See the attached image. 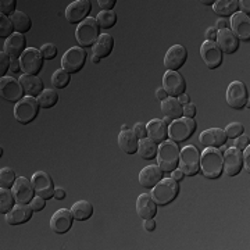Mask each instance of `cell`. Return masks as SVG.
Instances as JSON below:
<instances>
[{
  "label": "cell",
  "mask_w": 250,
  "mask_h": 250,
  "mask_svg": "<svg viewBox=\"0 0 250 250\" xmlns=\"http://www.w3.org/2000/svg\"><path fill=\"white\" fill-rule=\"evenodd\" d=\"M200 171L203 177L208 179H217L223 175V152L218 147H206L203 153H200Z\"/></svg>",
  "instance_id": "obj_1"
},
{
  "label": "cell",
  "mask_w": 250,
  "mask_h": 250,
  "mask_svg": "<svg viewBox=\"0 0 250 250\" xmlns=\"http://www.w3.org/2000/svg\"><path fill=\"white\" fill-rule=\"evenodd\" d=\"M179 152L181 149L178 147L177 142L171 139L160 143V146L157 147L156 160H157V166L160 167L163 172H172L178 168Z\"/></svg>",
  "instance_id": "obj_2"
},
{
  "label": "cell",
  "mask_w": 250,
  "mask_h": 250,
  "mask_svg": "<svg viewBox=\"0 0 250 250\" xmlns=\"http://www.w3.org/2000/svg\"><path fill=\"white\" fill-rule=\"evenodd\" d=\"M179 193V182L172 178H163L156 185L152 188V197L157 206H167L172 203Z\"/></svg>",
  "instance_id": "obj_3"
},
{
  "label": "cell",
  "mask_w": 250,
  "mask_h": 250,
  "mask_svg": "<svg viewBox=\"0 0 250 250\" xmlns=\"http://www.w3.org/2000/svg\"><path fill=\"white\" fill-rule=\"evenodd\" d=\"M100 36V27L96 18L88 17L83 20L75 31V39L81 47H90L96 45Z\"/></svg>",
  "instance_id": "obj_4"
},
{
  "label": "cell",
  "mask_w": 250,
  "mask_h": 250,
  "mask_svg": "<svg viewBox=\"0 0 250 250\" xmlns=\"http://www.w3.org/2000/svg\"><path fill=\"white\" fill-rule=\"evenodd\" d=\"M178 168L187 177H193L200 171V152L196 146L188 145L182 147L179 152Z\"/></svg>",
  "instance_id": "obj_5"
},
{
  "label": "cell",
  "mask_w": 250,
  "mask_h": 250,
  "mask_svg": "<svg viewBox=\"0 0 250 250\" xmlns=\"http://www.w3.org/2000/svg\"><path fill=\"white\" fill-rule=\"evenodd\" d=\"M39 102L32 96H24L14 106V118L20 124L27 125L32 123L39 114Z\"/></svg>",
  "instance_id": "obj_6"
},
{
  "label": "cell",
  "mask_w": 250,
  "mask_h": 250,
  "mask_svg": "<svg viewBox=\"0 0 250 250\" xmlns=\"http://www.w3.org/2000/svg\"><path fill=\"white\" fill-rule=\"evenodd\" d=\"M197 124L193 118L181 117L178 120H172L168 125V138L174 142H185L196 132Z\"/></svg>",
  "instance_id": "obj_7"
},
{
  "label": "cell",
  "mask_w": 250,
  "mask_h": 250,
  "mask_svg": "<svg viewBox=\"0 0 250 250\" xmlns=\"http://www.w3.org/2000/svg\"><path fill=\"white\" fill-rule=\"evenodd\" d=\"M86 62V52L83 47L75 46L70 47L62 57V68L65 70L68 74H75L80 72Z\"/></svg>",
  "instance_id": "obj_8"
},
{
  "label": "cell",
  "mask_w": 250,
  "mask_h": 250,
  "mask_svg": "<svg viewBox=\"0 0 250 250\" xmlns=\"http://www.w3.org/2000/svg\"><path fill=\"white\" fill-rule=\"evenodd\" d=\"M249 102V92L242 81H233L227 89V103L229 107L241 110Z\"/></svg>",
  "instance_id": "obj_9"
},
{
  "label": "cell",
  "mask_w": 250,
  "mask_h": 250,
  "mask_svg": "<svg viewBox=\"0 0 250 250\" xmlns=\"http://www.w3.org/2000/svg\"><path fill=\"white\" fill-rule=\"evenodd\" d=\"M43 57L41 50L35 47H28L27 50L20 57L21 62V71L27 75H38L43 67Z\"/></svg>",
  "instance_id": "obj_10"
},
{
  "label": "cell",
  "mask_w": 250,
  "mask_h": 250,
  "mask_svg": "<svg viewBox=\"0 0 250 250\" xmlns=\"http://www.w3.org/2000/svg\"><path fill=\"white\" fill-rule=\"evenodd\" d=\"M0 95L10 103H18L24 98L25 92L22 89L20 80H16L13 77H3L0 80Z\"/></svg>",
  "instance_id": "obj_11"
},
{
  "label": "cell",
  "mask_w": 250,
  "mask_h": 250,
  "mask_svg": "<svg viewBox=\"0 0 250 250\" xmlns=\"http://www.w3.org/2000/svg\"><path fill=\"white\" fill-rule=\"evenodd\" d=\"M163 89L170 98H178L187 89L185 78L178 71H166L163 77Z\"/></svg>",
  "instance_id": "obj_12"
},
{
  "label": "cell",
  "mask_w": 250,
  "mask_h": 250,
  "mask_svg": "<svg viewBox=\"0 0 250 250\" xmlns=\"http://www.w3.org/2000/svg\"><path fill=\"white\" fill-rule=\"evenodd\" d=\"M31 182L34 185V189H35L36 196L43 197V199H52L54 197V188L53 179L52 177L45 172V171H36L35 174L32 175L31 178Z\"/></svg>",
  "instance_id": "obj_13"
},
{
  "label": "cell",
  "mask_w": 250,
  "mask_h": 250,
  "mask_svg": "<svg viewBox=\"0 0 250 250\" xmlns=\"http://www.w3.org/2000/svg\"><path fill=\"white\" fill-rule=\"evenodd\" d=\"M92 10V1L89 0H75L65 9V18L70 24H81L89 17Z\"/></svg>",
  "instance_id": "obj_14"
},
{
  "label": "cell",
  "mask_w": 250,
  "mask_h": 250,
  "mask_svg": "<svg viewBox=\"0 0 250 250\" xmlns=\"http://www.w3.org/2000/svg\"><path fill=\"white\" fill-rule=\"evenodd\" d=\"M200 56L206 67L210 70L218 68L223 64V52L220 50L215 42H210V41L203 42V45L200 46Z\"/></svg>",
  "instance_id": "obj_15"
},
{
  "label": "cell",
  "mask_w": 250,
  "mask_h": 250,
  "mask_svg": "<svg viewBox=\"0 0 250 250\" xmlns=\"http://www.w3.org/2000/svg\"><path fill=\"white\" fill-rule=\"evenodd\" d=\"M224 159V171L228 177H236L242 171L243 167V157H242V150L236 147H228L225 149L223 156Z\"/></svg>",
  "instance_id": "obj_16"
},
{
  "label": "cell",
  "mask_w": 250,
  "mask_h": 250,
  "mask_svg": "<svg viewBox=\"0 0 250 250\" xmlns=\"http://www.w3.org/2000/svg\"><path fill=\"white\" fill-rule=\"evenodd\" d=\"M188 59V50L185 46L174 45L171 46L164 56V67L167 71H177L179 70Z\"/></svg>",
  "instance_id": "obj_17"
},
{
  "label": "cell",
  "mask_w": 250,
  "mask_h": 250,
  "mask_svg": "<svg viewBox=\"0 0 250 250\" xmlns=\"http://www.w3.org/2000/svg\"><path fill=\"white\" fill-rule=\"evenodd\" d=\"M72 221H74V215L71 210L68 208H60L57 210L50 220V228L54 233H67L72 228Z\"/></svg>",
  "instance_id": "obj_18"
},
{
  "label": "cell",
  "mask_w": 250,
  "mask_h": 250,
  "mask_svg": "<svg viewBox=\"0 0 250 250\" xmlns=\"http://www.w3.org/2000/svg\"><path fill=\"white\" fill-rule=\"evenodd\" d=\"M231 31L238 41L249 42L250 41V18L241 11H236L231 18Z\"/></svg>",
  "instance_id": "obj_19"
},
{
  "label": "cell",
  "mask_w": 250,
  "mask_h": 250,
  "mask_svg": "<svg viewBox=\"0 0 250 250\" xmlns=\"http://www.w3.org/2000/svg\"><path fill=\"white\" fill-rule=\"evenodd\" d=\"M13 193H14L17 203L29 205L31 200L35 197V189L29 179H27L25 177H20L13 187Z\"/></svg>",
  "instance_id": "obj_20"
},
{
  "label": "cell",
  "mask_w": 250,
  "mask_h": 250,
  "mask_svg": "<svg viewBox=\"0 0 250 250\" xmlns=\"http://www.w3.org/2000/svg\"><path fill=\"white\" fill-rule=\"evenodd\" d=\"M25 50H27V39L22 34L14 32L9 39L4 41L3 52L9 54L10 59H20Z\"/></svg>",
  "instance_id": "obj_21"
},
{
  "label": "cell",
  "mask_w": 250,
  "mask_h": 250,
  "mask_svg": "<svg viewBox=\"0 0 250 250\" xmlns=\"http://www.w3.org/2000/svg\"><path fill=\"white\" fill-rule=\"evenodd\" d=\"M215 43L218 45V47L223 52V54H233L239 49V41H238L236 36L233 35V32L229 28L217 31Z\"/></svg>",
  "instance_id": "obj_22"
},
{
  "label": "cell",
  "mask_w": 250,
  "mask_h": 250,
  "mask_svg": "<svg viewBox=\"0 0 250 250\" xmlns=\"http://www.w3.org/2000/svg\"><path fill=\"white\" fill-rule=\"evenodd\" d=\"M228 136L221 128H208L199 136V142L206 147H221L225 146Z\"/></svg>",
  "instance_id": "obj_23"
},
{
  "label": "cell",
  "mask_w": 250,
  "mask_h": 250,
  "mask_svg": "<svg viewBox=\"0 0 250 250\" xmlns=\"http://www.w3.org/2000/svg\"><path fill=\"white\" fill-rule=\"evenodd\" d=\"M32 214H34V210L31 206L17 203L6 214V221L9 225H21V224H25L27 221H29Z\"/></svg>",
  "instance_id": "obj_24"
},
{
  "label": "cell",
  "mask_w": 250,
  "mask_h": 250,
  "mask_svg": "<svg viewBox=\"0 0 250 250\" xmlns=\"http://www.w3.org/2000/svg\"><path fill=\"white\" fill-rule=\"evenodd\" d=\"M136 213L142 220H150L157 214V205L150 193H142L136 199Z\"/></svg>",
  "instance_id": "obj_25"
},
{
  "label": "cell",
  "mask_w": 250,
  "mask_h": 250,
  "mask_svg": "<svg viewBox=\"0 0 250 250\" xmlns=\"http://www.w3.org/2000/svg\"><path fill=\"white\" fill-rule=\"evenodd\" d=\"M147 138L152 139L154 143H161L167 141L168 138V125L166 124L160 118H153L147 125Z\"/></svg>",
  "instance_id": "obj_26"
},
{
  "label": "cell",
  "mask_w": 250,
  "mask_h": 250,
  "mask_svg": "<svg viewBox=\"0 0 250 250\" xmlns=\"http://www.w3.org/2000/svg\"><path fill=\"white\" fill-rule=\"evenodd\" d=\"M163 179V171L159 166H147L139 172V184L146 189H152Z\"/></svg>",
  "instance_id": "obj_27"
},
{
  "label": "cell",
  "mask_w": 250,
  "mask_h": 250,
  "mask_svg": "<svg viewBox=\"0 0 250 250\" xmlns=\"http://www.w3.org/2000/svg\"><path fill=\"white\" fill-rule=\"evenodd\" d=\"M20 82L22 85V89L25 92L27 96H32V98H38L45 88H43V82L41 78H38V75H27L22 74L20 77Z\"/></svg>",
  "instance_id": "obj_28"
},
{
  "label": "cell",
  "mask_w": 250,
  "mask_h": 250,
  "mask_svg": "<svg viewBox=\"0 0 250 250\" xmlns=\"http://www.w3.org/2000/svg\"><path fill=\"white\" fill-rule=\"evenodd\" d=\"M118 146L126 154H135V153L138 152L139 138L135 135L132 129L121 131L120 135H118Z\"/></svg>",
  "instance_id": "obj_29"
},
{
  "label": "cell",
  "mask_w": 250,
  "mask_h": 250,
  "mask_svg": "<svg viewBox=\"0 0 250 250\" xmlns=\"http://www.w3.org/2000/svg\"><path fill=\"white\" fill-rule=\"evenodd\" d=\"M114 49V38L108 34H103L99 36L96 45L93 46V54L98 56L99 59H106L111 54Z\"/></svg>",
  "instance_id": "obj_30"
},
{
  "label": "cell",
  "mask_w": 250,
  "mask_h": 250,
  "mask_svg": "<svg viewBox=\"0 0 250 250\" xmlns=\"http://www.w3.org/2000/svg\"><path fill=\"white\" fill-rule=\"evenodd\" d=\"M161 113L166 117H170L171 120H178L184 116L182 104L177 98H167L161 103Z\"/></svg>",
  "instance_id": "obj_31"
},
{
  "label": "cell",
  "mask_w": 250,
  "mask_h": 250,
  "mask_svg": "<svg viewBox=\"0 0 250 250\" xmlns=\"http://www.w3.org/2000/svg\"><path fill=\"white\" fill-rule=\"evenodd\" d=\"M238 0H217L213 4V10L220 17H229L238 11Z\"/></svg>",
  "instance_id": "obj_32"
},
{
  "label": "cell",
  "mask_w": 250,
  "mask_h": 250,
  "mask_svg": "<svg viewBox=\"0 0 250 250\" xmlns=\"http://www.w3.org/2000/svg\"><path fill=\"white\" fill-rule=\"evenodd\" d=\"M71 213L74 215V220L78 221H86L93 215V206L86 200H80L74 203L71 207Z\"/></svg>",
  "instance_id": "obj_33"
},
{
  "label": "cell",
  "mask_w": 250,
  "mask_h": 250,
  "mask_svg": "<svg viewBox=\"0 0 250 250\" xmlns=\"http://www.w3.org/2000/svg\"><path fill=\"white\" fill-rule=\"evenodd\" d=\"M10 20H11V22L14 25L16 32L22 34V35L25 32H28L31 29V27H32V21H31L29 16L25 14V13H22V11H16L14 14L10 16Z\"/></svg>",
  "instance_id": "obj_34"
},
{
  "label": "cell",
  "mask_w": 250,
  "mask_h": 250,
  "mask_svg": "<svg viewBox=\"0 0 250 250\" xmlns=\"http://www.w3.org/2000/svg\"><path fill=\"white\" fill-rule=\"evenodd\" d=\"M157 143H154L152 139L145 138L139 141V146H138V154L142 157L143 160H152L156 159L157 154Z\"/></svg>",
  "instance_id": "obj_35"
},
{
  "label": "cell",
  "mask_w": 250,
  "mask_h": 250,
  "mask_svg": "<svg viewBox=\"0 0 250 250\" xmlns=\"http://www.w3.org/2000/svg\"><path fill=\"white\" fill-rule=\"evenodd\" d=\"M14 203H17V202H16L13 190H10L7 188H0V213L7 214L16 206Z\"/></svg>",
  "instance_id": "obj_36"
},
{
  "label": "cell",
  "mask_w": 250,
  "mask_h": 250,
  "mask_svg": "<svg viewBox=\"0 0 250 250\" xmlns=\"http://www.w3.org/2000/svg\"><path fill=\"white\" fill-rule=\"evenodd\" d=\"M39 106L42 108H52L59 102V92L56 89H45L38 96Z\"/></svg>",
  "instance_id": "obj_37"
},
{
  "label": "cell",
  "mask_w": 250,
  "mask_h": 250,
  "mask_svg": "<svg viewBox=\"0 0 250 250\" xmlns=\"http://www.w3.org/2000/svg\"><path fill=\"white\" fill-rule=\"evenodd\" d=\"M71 74H68V72L65 71V70H56L53 72V75H52V85H53L56 89H64V88H67L68 86V83H70V81H71V77H70Z\"/></svg>",
  "instance_id": "obj_38"
},
{
  "label": "cell",
  "mask_w": 250,
  "mask_h": 250,
  "mask_svg": "<svg viewBox=\"0 0 250 250\" xmlns=\"http://www.w3.org/2000/svg\"><path fill=\"white\" fill-rule=\"evenodd\" d=\"M96 21L102 29H110L116 25L117 14L114 11H100L96 16Z\"/></svg>",
  "instance_id": "obj_39"
},
{
  "label": "cell",
  "mask_w": 250,
  "mask_h": 250,
  "mask_svg": "<svg viewBox=\"0 0 250 250\" xmlns=\"http://www.w3.org/2000/svg\"><path fill=\"white\" fill-rule=\"evenodd\" d=\"M16 172L14 170H11L9 167H4V168H1L0 171V188H10L14 187V184H16Z\"/></svg>",
  "instance_id": "obj_40"
},
{
  "label": "cell",
  "mask_w": 250,
  "mask_h": 250,
  "mask_svg": "<svg viewBox=\"0 0 250 250\" xmlns=\"http://www.w3.org/2000/svg\"><path fill=\"white\" fill-rule=\"evenodd\" d=\"M14 31L16 29H14V25H13L10 17L0 14V36H1V39H9Z\"/></svg>",
  "instance_id": "obj_41"
},
{
  "label": "cell",
  "mask_w": 250,
  "mask_h": 250,
  "mask_svg": "<svg viewBox=\"0 0 250 250\" xmlns=\"http://www.w3.org/2000/svg\"><path fill=\"white\" fill-rule=\"evenodd\" d=\"M224 131H225L228 138L235 139V138L241 136L242 134H245V126L241 123H231L229 125H227V128Z\"/></svg>",
  "instance_id": "obj_42"
},
{
  "label": "cell",
  "mask_w": 250,
  "mask_h": 250,
  "mask_svg": "<svg viewBox=\"0 0 250 250\" xmlns=\"http://www.w3.org/2000/svg\"><path fill=\"white\" fill-rule=\"evenodd\" d=\"M16 7H17V1L16 0H1L0 1V11L6 17H10L11 14H14L16 13Z\"/></svg>",
  "instance_id": "obj_43"
},
{
  "label": "cell",
  "mask_w": 250,
  "mask_h": 250,
  "mask_svg": "<svg viewBox=\"0 0 250 250\" xmlns=\"http://www.w3.org/2000/svg\"><path fill=\"white\" fill-rule=\"evenodd\" d=\"M41 53H42V57L45 60H53L57 56V47L53 43H46L41 47Z\"/></svg>",
  "instance_id": "obj_44"
},
{
  "label": "cell",
  "mask_w": 250,
  "mask_h": 250,
  "mask_svg": "<svg viewBox=\"0 0 250 250\" xmlns=\"http://www.w3.org/2000/svg\"><path fill=\"white\" fill-rule=\"evenodd\" d=\"M10 64H11V59L9 54H6L3 50L0 53V77H6L7 71H10Z\"/></svg>",
  "instance_id": "obj_45"
},
{
  "label": "cell",
  "mask_w": 250,
  "mask_h": 250,
  "mask_svg": "<svg viewBox=\"0 0 250 250\" xmlns=\"http://www.w3.org/2000/svg\"><path fill=\"white\" fill-rule=\"evenodd\" d=\"M249 143H250L249 135L242 134L241 136H238V138H235V139H233V147H236V149H239V150H245V149L249 146Z\"/></svg>",
  "instance_id": "obj_46"
},
{
  "label": "cell",
  "mask_w": 250,
  "mask_h": 250,
  "mask_svg": "<svg viewBox=\"0 0 250 250\" xmlns=\"http://www.w3.org/2000/svg\"><path fill=\"white\" fill-rule=\"evenodd\" d=\"M29 206L32 207L34 211H41V210H43L46 207V199H43V197L41 196H35L31 200Z\"/></svg>",
  "instance_id": "obj_47"
},
{
  "label": "cell",
  "mask_w": 250,
  "mask_h": 250,
  "mask_svg": "<svg viewBox=\"0 0 250 250\" xmlns=\"http://www.w3.org/2000/svg\"><path fill=\"white\" fill-rule=\"evenodd\" d=\"M132 131H134L135 135L139 138V141L147 138V128H146V124H143V123H136V124L134 125V129H132Z\"/></svg>",
  "instance_id": "obj_48"
},
{
  "label": "cell",
  "mask_w": 250,
  "mask_h": 250,
  "mask_svg": "<svg viewBox=\"0 0 250 250\" xmlns=\"http://www.w3.org/2000/svg\"><path fill=\"white\" fill-rule=\"evenodd\" d=\"M98 3L102 11H113L117 1L116 0H99Z\"/></svg>",
  "instance_id": "obj_49"
},
{
  "label": "cell",
  "mask_w": 250,
  "mask_h": 250,
  "mask_svg": "<svg viewBox=\"0 0 250 250\" xmlns=\"http://www.w3.org/2000/svg\"><path fill=\"white\" fill-rule=\"evenodd\" d=\"M182 111H184V116L187 118H193L196 116V106L193 103H188L182 107Z\"/></svg>",
  "instance_id": "obj_50"
},
{
  "label": "cell",
  "mask_w": 250,
  "mask_h": 250,
  "mask_svg": "<svg viewBox=\"0 0 250 250\" xmlns=\"http://www.w3.org/2000/svg\"><path fill=\"white\" fill-rule=\"evenodd\" d=\"M242 157H243V166L246 167L248 172L250 171V147L248 146L245 150H242Z\"/></svg>",
  "instance_id": "obj_51"
},
{
  "label": "cell",
  "mask_w": 250,
  "mask_h": 250,
  "mask_svg": "<svg viewBox=\"0 0 250 250\" xmlns=\"http://www.w3.org/2000/svg\"><path fill=\"white\" fill-rule=\"evenodd\" d=\"M238 7L242 10L241 13L246 14V16H249V13H250V1L249 0H241V1H238Z\"/></svg>",
  "instance_id": "obj_52"
},
{
  "label": "cell",
  "mask_w": 250,
  "mask_h": 250,
  "mask_svg": "<svg viewBox=\"0 0 250 250\" xmlns=\"http://www.w3.org/2000/svg\"><path fill=\"white\" fill-rule=\"evenodd\" d=\"M18 71H21V62L20 59H11V64H10V72L17 74Z\"/></svg>",
  "instance_id": "obj_53"
},
{
  "label": "cell",
  "mask_w": 250,
  "mask_h": 250,
  "mask_svg": "<svg viewBox=\"0 0 250 250\" xmlns=\"http://www.w3.org/2000/svg\"><path fill=\"white\" fill-rule=\"evenodd\" d=\"M145 223H143V228H145V231H147V232H152L156 229V223H154V220L150 218V220H143Z\"/></svg>",
  "instance_id": "obj_54"
},
{
  "label": "cell",
  "mask_w": 250,
  "mask_h": 250,
  "mask_svg": "<svg viewBox=\"0 0 250 250\" xmlns=\"http://www.w3.org/2000/svg\"><path fill=\"white\" fill-rule=\"evenodd\" d=\"M206 38H207V41H210V42H215V38H217V29H215L214 27L207 28V31H206Z\"/></svg>",
  "instance_id": "obj_55"
},
{
  "label": "cell",
  "mask_w": 250,
  "mask_h": 250,
  "mask_svg": "<svg viewBox=\"0 0 250 250\" xmlns=\"http://www.w3.org/2000/svg\"><path fill=\"white\" fill-rule=\"evenodd\" d=\"M171 178L175 179L177 182H179V181H182V179H184V172L177 168V170H174L172 172H171Z\"/></svg>",
  "instance_id": "obj_56"
},
{
  "label": "cell",
  "mask_w": 250,
  "mask_h": 250,
  "mask_svg": "<svg viewBox=\"0 0 250 250\" xmlns=\"http://www.w3.org/2000/svg\"><path fill=\"white\" fill-rule=\"evenodd\" d=\"M214 28L215 29H218V31L228 28V22H227V20H225V18H220V20L217 21V24H215Z\"/></svg>",
  "instance_id": "obj_57"
},
{
  "label": "cell",
  "mask_w": 250,
  "mask_h": 250,
  "mask_svg": "<svg viewBox=\"0 0 250 250\" xmlns=\"http://www.w3.org/2000/svg\"><path fill=\"white\" fill-rule=\"evenodd\" d=\"M54 197H56L57 200L65 199V192H64V189H62V188H56V190H54Z\"/></svg>",
  "instance_id": "obj_58"
},
{
  "label": "cell",
  "mask_w": 250,
  "mask_h": 250,
  "mask_svg": "<svg viewBox=\"0 0 250 250\" xmlns=\"http://www.w3.org/2000/svg\"><path fill=\"white\" fill-rule=\"evenodd\" d=\"M156 98L160 99V100H164V99L168 98V95L166 93V90L163 89V88H159V89L156 90Z\"/></svg>",
  "instance_id": "obj_59"
},
{
  "label": "cell",
  "mask_w": 250,
  "mask_h": 250,
  "mask_svg": "<svg viewBox=\"0 0 250 250\" xmlns=\"http://www.w3.org/2000/svg\"><path fill=\"white\" fill-rule=\"evenodd\" d=\"M178 102L182 104V106H185V104H188V103H190L189 96H188L187 93H182L181 96H178Z\"/></svg>",
  "instance_id": "obj_60"
},
{
  "label": "cell",
  "mask_w": 250,
  "mask_h": 250,
  "mask_svg": "<svg viewBox=\"0 0 250 250\" xmlns=\"http://www.w3.org/2000/svg\"><path fill=\"white\" fill-rule=\"evenodd\" d=\"M163 121H164L167 125H170L171 123H172V120H171L170 117H166V116H164V120H163Z\"/></svg>",
  "instance_id": "obj_61"
},
{
  "label": "cell",
  "mask_w": 250,
  "mask_h": 250,
  "mask_svg": "<svg viewBox=\"0 0 250 250\" xmlns=\"http://www.w3.org/2000/svg\"><path fill=\"white\" fill-rule=\"evenodd\" d=\"M202 3H203L205 6H213V4H214V1H213V0H207V1H202Z\"/></svg>",
  "instance_id": "obj_62"
},
{
  "label": "cell",
  "mask_w": 250,
  "mask_h": 250,
  "mask_svg": "<svg viewBox=\"0 0 250 250\" xmlns=\"http://www.w3.org/2000/svg\"><path fill=\"white\" fill-rule=\"evenodd\" d=\"M92 62H95V64H98V62H100V59H99L98 56H95V54H93V56H92Z\"/></svg>",
  "instance_id": "obj_63"
},
{
  "label": "cell",
  "mask_w": 250,
  "mask_h": 250,
  "mask_svg": "<svg viewBox=\"0 0 250 250\" xmlns=\"http://www.w3.org/2000/svg\"><path fill=\"white\" fill-rule=\"evenodd\" d=\"M126 129H129V128H128V125H126V124H124L123 126H121V131H126Z\"/></svg>",
  "instance_id": "obj_64"
}]
</instances>
